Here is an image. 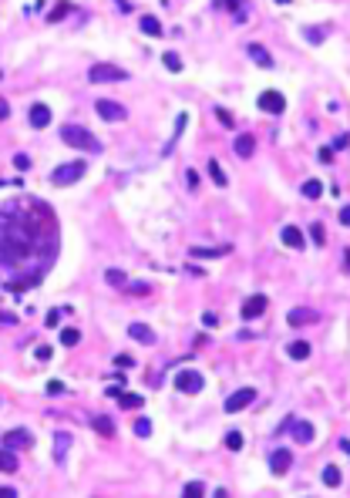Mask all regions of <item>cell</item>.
I'll return each mask as SVG.
<instances>
[{
    "label": "cell",
    "mask_w": 350,
    "mask_h": 498,
    "mask_svg": "<svg viewBox=\"0 0 350 498\" xmlns=\"http://www.w3.org/2000/svg\"><path fill=\"white\" fill-rule=\"evenodd\" d=\"M61 138H64L71 148H81V152H101V142H98L91 132L78 128V125H64V128H61Z\"/></svg>",
    "instance_id": "cell-1"
},
{
    "label": "cell",
    "mask_w": 350,
    "mask_h": 498,
    "mask_svg": "<svg viewBox=\"0 0 350 498\" xmlns=\"http://www.w3.org/2000/svg\"><path fill=\"white\" fill-rule=\"evenodd\" d=\"M88 77H91L95 84H115V81H128V71L118 68V64H95V68L88 71Z\"/></svg>",
    "instance_id": "cell-2"
},
{
    "label": "cell",
    "mask_w": 350,
    "mask_h": 498,
    "mask_svg": "<svg viewBox=\"0 0 350 498\" xmlns=\"http://www.w3.org/2000/svg\"><path fill=\"white\" fill-rule=\"evenodd\" d=\"M202 384H206V377L199 370H178L175 374V391H182V394H199Z\"/></svg>",
    "instance_id": "cell-3"
},
{
    "label": "cell",
    "mask_w": 350,
    "mask_h": 498,
    "mask_svg": "<svg viewBox=\"0 0 350 498\" xmlns=\"http://www.w3.org/2000/svg\"><path fill=\"white\" fill-rule=\"evenodd\" d=\"M253 401H256V391H253V387H243V391H236V394H229L222 407H226L229 414H236V411H243L246 404H253Z\"/></svg>",
    "instance_id": "cell-4"
},
{
    "label": "cell",
    "mask_w": 350,
    "mask_h": 498,
    "mask_svg": "<svg viewBox=\"0 0 350 498\" xmlns=\"http://www.w3.org/2000/svg\"><path fill=\"white\" fill-rule=\"evenodd\" d=\"M81 175H84V162L61 165V169H54V182H58V185H71V182H78Z\"/></svg>",
    "instance_id": "cell-5"
},
{
    "label": "cell",
    "mask_w": 350,
    "mask_h": 498,
    "mask_svg": "<svg viewBox=\"0 0 350 498\" xmlns=\"http://www.w3.org/2000/svg\"><path fill=\"white\" fill-rule=\"evenodd\" d=\"M259 108L270 111V115H280V111L286 108V101H283L280 91H263V95H259Z\"/></svg>",
    "instance_id": "cell-6"
},
{
    "label": "cell",
    "mask_w": 350,
    "mask_h": 498,
    "mask_svg": "<svg viewBox=\"0 0 350 498\" xmlns=\"http://www.w3.org/2000/svg\"><path fill=\"white\" fill-rule=\"evenodd\" d=\"M95 111L105 118V121H121V118H125V108H121V105H115V101H98Z\"/></svg>",
    "instance_id": "cell-7"
},
{
    "label": "cell",
    "mask_w": 350,
    "mask_h": 498,
    "mask_svg": "<svg viewBox=\"0 0 350 498\" xmlns=\"http://www.w3.org/2000/svg\"><path fill=\"white\" fill-rule=\"evenodd\" d=\"M290 464H293V455H290V451H273V455H270V471H273V475L290 471Z\"/></svg>",
    "instance_id": "cell-8"
},
{
    "label": "cell",
    "mask_w": 350,
    "mask_h": 498,
    "mask_svg": "<svg viewBox=\"0 0 350 498\" xmlns=\"http://www.w3.org/2000/svg\"><path fill=\"white\" fill-rule=\"evenodd\" d=\"M313 320H316V313H313L310 307H296V310H290V317H286L290 326H307V323H313Z\"/></svg>",
    "instance_id": "cell-9"
},
{
    "label": "cell",
    "mask_w": 350,
    "mask_h": 498,
    "mask_svg": "<svg viewBox=\"0 0 350 498\" xmlns=\"http://www.w3.org/2000/svg\"><path fill=\"white\" fill-rule=\"evenodd\" d=\"M263 310H266V296H249L243 303V320H256Z\"/></svg>",
    "instance_id": "cell-10"
},
{
    "label": "cell",
    "mask_w": 350,
    "mask_h": 498,
    "mask_svg": "<svg viewBox=\"0 0 350 498\" xmlns=\"http://www.w3.org/2000/svg\"><path fill=\"white\" fill-rule=\"evenodd\" d=\"M3 444L17 451V448H31V444H34V438H31L27 431H7V434H3Z\"/></svg>",
    "instance_id": "cell-11"
},
{
    "label": "cell",
    "mask_w": 350,
    "mask_h": 498,
    "mask_svg": "<svg viewBox=\"0 0 350 498\" xmlns=\"http://www.w3.org/2000/svg\"><path fill=\"white\" fill-rule=\"evenodd\" d=\"M236 155H239V158H253L256 155V138L253 135H236Z\"/></svg>",
    "instance_id": "cell-12"
},
{
    "label": "cell",
    "mask_w": 350,
    "mask_h": 498,
    "mask_svg": "<svg viewBox=\"0 0 350 498\" xmlns=\"http://www.w3.org/2000/svg\"><path fill=\"white\" fill-rule=\"evenodd\" d=\"M31 125H34V128H47V125H51V108H47V105H34V108H31Z\"/></svg>",
    "instance_id": "cell-13"
},
{
    "label": "cell",
    "mask_w": 350,
    "mask_h": 498,
    "mask_svg": "<svg viewBox=\"0 0 350 498\" xmlns=\"http://www.w3.org/2000/svg\"><path fill=\"white\" fill-rule=\"evenodd\" d=\"M280 236H283V243H286L290 249H303V232L296 229V226H283Z\"/></svg>",
    "instance_id": "cell-14"
},
{
    "label": "cell",
    "mask_w": 350,
    "mask_h": 498,
    "mask_svg": "<svg viewBox=\"0 0 350 498\" xmlns=\"http://www.w3.org/2000/svg\"><path fill=\"white\" fill-rule=\"evenodd\" d=\"M128 333L135 337L138 344H155V333H152L145 323H128Z\"/></svg>",
    "instance_id": "cell-15"
},
{
    "label": "cell",
    "mask_w": 350,
    "mask_h": 498,
    "mask_svg": "<svg viewBox=\"0 0 350 498\" xmlns=\"http://www.w3.org/2000/svg\"><path fill=\"white\" fill-rule=\"evenodd\" d=\"M340 481H344L340 468H337V464H327V468H323V485H327V488H337Z\"/></svg>",
    "instance_id": "cell-16"
},
{
    "label": "cell",
    "mask_w": 350,
    "mask_h": 498,
    "mask_svg": "<svg viewBox=\"0 0 350 498\" xmlns=\"http://www.w3.org/2000/svg\"><path fill=\"white\" fill-rule=\"evenodd\" d=\"M286 350H290L293 360H307V357H310V344H307V340H296V344H290Z\"/></svg>",
    "instance_id": "cell-17"
},
{
    "label": "cell",
    "mask_w": 350,
    "mask_h": 498,
    "mask_svg": "<svg viewBox=\"0 0 350 498\" xmlns=\"http://www.w3.org/2000/svg\"><path fill=\"white\" fill-rule=\"evenodd\" d=\"M95 431H98V434H105V438H111V434H115V421L105 418V414H98V418H95Z\"/></svg>",
    "instance_id": "cell-18"
},
{
    "label": "cell",
    "mask_w": 350,
    "mask_h": 498,
    "mask_svg": "<svg viewBox=\"0 0 350 498\" xmlns=\"http://www.w3.org/2000/svg\"><path fill=\"white\" fill-rule=\"evenodd\" d=\"M141 31H145V34H152V37H162V24H158L155 17H148V14L141 17Z\"/></svg>",
    "instance_id": "cell-19"
},
{
    "label": "cell",
    "mask_w": 350,
    "mask_h": 498,
    "mask_svg": "<svg viewBox=\"0 0 350 498\" xmlns=\"http://www.w3.org/2000/svg\"><path fill=\"white\" fill-rule=\"evenodd\" d=\"M209 175H212L215 185H222V189L229 185V178H226V172H222V165H219V162H209Z\"/></svg>",
    "instance_id": "cell-20"
},
{
    "label": "cell",
    "mask_w": 350,
    "mask_h": 498,
    "mask_svg": "<svg viewBox=\"0 0 350 498\" xmlns=\"http://www.w3.org/2000/svg\"><path fill=\"white\" fill-rule=\"evenodd\" d=\"M78 340H81V333L74 330V326H64V330H61V344L64 347H74Z\"/></svg>",
    "instance_id": "cell-21"
},
{
    "label": "cell",
    "mask_w": 350,
    "mask_h": 498,
    "mask_svg": "<svg viewBox=\"0 0 350 498\" xmlns=\"http://www.w3.org/2000/svg\"><path fill=\"white\" fill-rule=\"evenodd\" d=\"M0 471H17V458H14L7 448L0 451Z\"/></svg>",
    "instance_id": "cell-22"
},
{
    "label": "cell",
    "mask_w": 350,
    "mask_h": 498,
    "mask_svg": "<svg viewBox=\"0 0 350 498\" xmlns=\"http://www.w3.org/2000/svg\"><path fill=\"white\" fill-rule=\"evenodd\" d=\"M141 404H145V401H141L138 394H125V391H121V407H128V411H138Z\"/></svg>",
    "instance_id": "cell-23"
},
{
    "label": "cell",
    "mask_w": 350,
    "mask_h": 498,
    "mask_svg": "<svg viewBox=\"0 0 350 498\" xmlns=\"http://www.w3.org/2000/svg\"><path fill=\"white\" fill-rule=\"evenodd\" d=\"M320 192H323V185H320L316 178H310V182H303V195H307V199H316Z\"/></svg>",
    "instance_id": "cell-24"
},
{
    "label": "cell",
    "mask_w": 350,
    "mask_h": 498,
    "mask_svg": "<svg viewBox=\"0 0 350 498\" xmlns=\"http://www.w3.org/2000/svg\"><path fill=\"white\" fill-rule=\"evenodd\" d=\"M249 54H253V61H259L263 68H270V64H273V58H270V54H266V51H263V47H256V44H253V47H249Z\"/></svg>",
    "instance_id": "cell-25"
},
{
    "label": "cell",
    "mask_w": 350,
    "mask_h": 498,
    "mask_svg": "<svg viewBox=\"0 0 350 498\" xmlns=\"http://www.w3.org/2000/svg\"><path fill=\"white\" fill-rule=\"evenodd\" d=\"M199 495H206V485H199V481H189V485H185V498H199Z\"/></svg>",
    "instance_id": "cell-26"
},
{
    "label": "cell",
    "mask_w": 350,
    "mask_h": 498,
    "mask_svg": "<svg viewBox=\"0 0 350 498\" xmlns=\"http://www.w3.org/2000/svg\"><path fill=\"white\" fill-rule=\"evenodd\" d=\"M226 444H229V451H239V448H243V434H239V431H229V434H226Z\"/></svg>",
    "instance_id": "cell-27"
},
{
    "label": "cell",
    "mask_w": 350,
    "mask_h": 498,
    "mask_svg": "<svg viewBox=\"0 0 350 498\" xmlns=\"http://www.w3.org/2000/svg\"><path fill=\"white\" fill-rule=\"evenodd\" d=\"M293 434H296V441H310L313 438V427H310V424H296Z\"/></svg>",
    "instance_id": "cell-28"
},
{
    "label": "cell",
    "mask_w": 350,
    "mask_h": 498,
    "mask_svg": "<svg viewBox=\"0 0 350 498\" xmlns=\"http://www.w3.org/2000/svg\"><path fill=\"white\" fill-rule=\"evenodd\" d=\"M68 10H71V3H68V0H61L58 7L51 10V17H47V20H61V17H64V14H68Z\"/></svg>",
    "instance_id": "cell-29"
},
{
    "label": "cell",
    "mask_w": 350,
    "mask_h": 498,
    "mask_svg": "<svg viewBox=\"0 0 350 498\" xmlns=\"http://www.w3.org/2000/svg\"><path fill=\"white\" fill-rule=\"evenodd\" d=\"M135 434H138V438H148V434H152V421H145V418L135 421Z\"/></svg>",
    "instance_id": "cell-30"
},
{
    "label": "cell",
    "mask_w": 350,
    "mask_h": 498,
    "mask_svg": "<svg viewBox=\"0 0 350 498\" xmlns=\"http://www.w3.org/2000/svg\"><path fill=\"white\" fill-rule=\"evenodd\" d=\"M162 61H165V68H169V71H182V61L175 58V54H162Z\"/></svg>",
    "instance_id": "cell-31"
},
{
    "label": "cell",
    "mask_w": 350,
    "mask_h": 498,
    "mask_svg": "<svg viewBox=\"0 0 350 498\" xmlns=\"http://www.w3.org/2000/svg\"><path fill=\"white\" fill-rule=\"evenodd\" d=\"M222 252H229V246H222V249H192V256H222Z\"/></svg>",
    "instance_id": "cell-32"
},
{
    "label": "cell",
    "mask_w": 350,
    "mask_h": 498,
    "mask_svg": "<svg viewBox=\"0 0 350 498\" xmlns=\"http://www.w3.org/2000/svg\"><path fill=\"white\" fill-rule=\"evenodd\" d=\"M108 283H111V286H121V283H125V273H118V269H108Z\"/></svg>",
    "instance_id": "cell-33"
},
{
    "label": "cell",
    "mask_w": 350,
    "mask_h": 498,
    "mask_svg": "<svg viewBox=\"0 0 350 498\" xmlns=\"http://www.w3.org/2000/svg\"><path fill=\"white\" fill-rule=\"evenodd\" d=\"M14 165H17L20 172H27V169H31V158H27V155H14Z\"/></svg>",
    "instance_id": "cell-34"
},
{
    "label": "cell",
    "mask_w": 350,
    "mask_h": 498,
    "mask_svg": "<svg viewBox=\"0 0 350 498\" xmlns=\"http://www.w3.org/2000/svg\"><path fill=\"white\" fill-rule=\"evenodd\" d=\"M121 391H125V381H121V384H111V387H108V397H121Z\"/></svg>",
    "instance_id": "cell-35"
},
{
    "label": "cell",
    "mask_w": 350,
    "mask_h": 498,
    "mask_svg": "<svg viewBox=\"0 0 350 498\" xmlns=\"http://www.w3.org/2000/svg\"><path fill=\"white\" fill-rule=\"evenodd\" d=\"M47 394H64V384H61V381H51V384H47Z\"/></svg>",
    "instance_id": "cell-36"
},
{
    "label": "cell",
    "mask_w": 350,
    "mask_h": 498,
    "mask_svg": "<svg viewBox=\"0 0 350 498\" xmlns=\"http://www.w3.org/2000/svg\"><path fill=\"white\" fill-rule=\"evenodd\" d=\"M58 320H61V310H51L47 313V326H58Z\"/></svg>",
    "instance_id": "cell-37"
},
{
    "label": "cell",
    "mask_w": 350,
    "mask_h": 498,
    "mask_svg": "<svg viewBox=\"0 0 350 498\" xmlns=\"http://www.w3.org/2000/svg\"><path fill=\"white\" fill-rule=\"evenodd\" d=\"M320 162H323V165H330V162H333V152H330V148H320Z\"/></svg>",
    "instance_id": "cell-38"
},
{
    "label": "cell",
    "mask_w": 350,
    "mask_h": 498,
    "mask_svg": "<svg viewBox=\"0 0 350 498\" xmlns=\"http://www.w3.org/2000/svg\"><path fill=\"white\" fill-rule=\"evenodd\" d=\"M215 115H219V121H222V125H233V115H229V111H222V108H219Z\"/></svg>",
    "instance_id": "cell-39"
},
{
    "label": "cell",
    "mask_w": 350,
    "mask_h": 498,
    "mask_svg": "<svg viewBox=\"0 0 350 498\" xmlns=\"http://www.w3.org/2000/svg\"><path fill=\"white\" fill-rule=\"evenodd\" d=\"M37 360H51V347H37Z\"/></svg>",
    "instance_id": "cell-40"
},
{
    "label": "cell",
    "mask_w": 350,
    "mask_h": 498,
    "mask_svg": "<svg viewBox=\"0 0 350 498\" xmlns=\"http://www.w3.org/2000/svg\"><path fill=\"white\" fill-rule=\"evenodd\" d=\"M202 323H206V326H219V320H215V313H206V317H202Z\"/></svg>",
    "instance_id": "cell-41"
},
{
    "label": "cell",
    "mask_w": 350,
    "mask_h": 498,
    "mask_svg": "<svg viewBox=\"0 0 350 498\" xmlns=\"http://www.w3.org/2000/svg\"><path fill=\"white\" fill-rule=\"evenodd\" d=\"M313 239H316V243H323V226H320V222L313 226Z\"/></svg>",
    "instance_id": "cell-42"
},
{
    "label": "cell",
    "mask_w": 350,
    "mask_h": 498,
    "mask_svg": "<svg viewBox=\"0 0 350 498\" xmlns=\"http://www.w3.org/2000/svg\"><path fill=\"white\" fill-rule=\"evenodd\" d=\"M340 222H344V226H350V206H344V212H340Z\"/></svg>",
    "instance_id": "cell-43"
},
{
    "label": "cell",
    "mask_w": 350,
    "mask_h": 498,
    "mask_svg": "<svg viewBox=\"0 0 350 498\" xmlns=\"http://www.w3.org/2000/svg\"><path fill=\"white\" fill-rule=\"evenodd\" d=\"M0 498H17V492L14 488H0Z\"/></svg>",
    "instance_id": "cell-44"
},
{
    "label": "cell",
    "mask_w": 350,
    "mask_h": 498,
    "mask_svg": "<svg viewBox=\"0 0 350 498\" xmlns=\"http://www.w3.org/2000/svg\"><path fill=\"white\" fill-rule=\"evenodd\" d=\"M7 115H10V111H7V101L0 98V118H7Z\"/></svg>",
    "instance_id": "cell-45"
},
{
    "label": "cell",
    "mask_w": 350,
    "mask_h": 498,
    "mask_svg": "<svg viewBox=\"0 0 350 498\" xmlns=\"http://www.w3.org/2000/svg\"><path fill=\"white\" fill-rule=\"evenodd\" d=\"M280 3H290V0H280Z\"/></svg>",
    "instance_id": "cell-46"
}]
</instances>
